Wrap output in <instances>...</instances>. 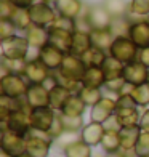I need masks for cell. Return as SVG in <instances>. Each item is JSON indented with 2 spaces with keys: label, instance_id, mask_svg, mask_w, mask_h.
Wrapping results in <instances>:
<instances>
[{
  "label": "cell",
  "instance_id": "obj_30",
  "mask_svg": "<svg viewBox=\"0 0 149 157\" xmlns=\"http://www.w3.org/2000/svg\"><path fill=\"white\" fill-rule=\"evenodd\" d=\"M116 116L122 127H135L139 125L141 114L138 108H128V109H116Z\"/></svg>",
  "mask_w": 149,
  "mask_h": 157
},
{
  "label": "cell",
  "instance_id": "obj_51",
  "mask_svg": "<svg viewBox=\"0 0 149 157\" xmlns=\"http://www.w3.org/2000/svg\"><path fill=\"white\" fill-rule=\"evenodd\" d=\"M104 157H130V152H127V151H117V152H111V154H106Z\"/></svg>",
  "mask_w": 149,
  "mask_h": 157
},
{
  "label": "cell",
  "instance_id": "obj_2",
  "mask_svg": "<svg viewBox=\"0 0 149 157\" xmlns=\"http://www.w3.org/2000/svg\"><path fill=\"white\" fill-rule=\"evenodd\" d=\"M55 72L69 82L82 83V78H83L85 72H87V66H85V63L82 61L80 56L67 53L64 56V61H63L61 67L58 71H55Z\"/></svg>",
  "mask_w": 149,
  "mask_h": 157
},
{
  "label": "cell",
  "instance_id": "obj_54",
  "mask_svg": "<svg viewBox=\"0 0 149 157\" xmlns=\"http://www.w3.org/2000/svg\"><path fill=\"white\" fill-rule=\"evenodd\" d=\"M18 157H32V155L27 154V152H24V154H21V155H18Z\"/></svg>",
  "mask_w": 149,
  "mask_h": 157
},
{
  "label": "cell",
  "instance_id": "obj_15",
  "mask_svg": "<svg viewBox=\"0 0 149 157\" xmlns=\"http://www.w3.org/2000/svg\"><path fill=\"white\" fill-rule=\"evenodd\" d=\"M116 109H117L116 98L103 96L101 101L91 108V111H90V120H93V122H99V124H104L109 117H112L116 114Z\"/></svg>",
  "mask_w": 149,
  "mask_h": 157
},
{
  "label": "cell",
  "instance_id": "obj_6",
  "mask_svg": "<svg viewBox=\"0 0 149 157\" xmlns=\"http://www.w3.org/2000/svg\"><path fill=\"white\" fill-rule=\"evenodd\" d=\"M85 19L90 24L91 31L95 29H109L112 24V16L109 15V11L104 8L103 3L91 5L88 6L87 13H85Z\"/></svg>",
  "mask_w": 149,
  "mask_h": 157
},
{
  "label": "cell",
  "instance_id": "obj_4",
  "mask_svg": "<svg viewBox=\"0 0 149 157\" xmlns=\"http://www.w3.org/2000/svg\"><path fill=\"white\" fill-rule=\"evenodd\" d=\"M29 88V82L24 75L19 74H5L0 78V95L10 98H24Z\"/></svg>",
  "mask_w": 149,
  "mask_h": 157
},
{
  "label": "cell",
  "instance_id": "obj_34",
  "mask_svg": "<svg viewBox=\"0 0 149 157\" xmlns=\"http://www.w3.org/2000/svg\"><path fill=\"white\" fill-rule=\"evenodd\" d=\"M26 64H27V59H8V58H3L2 56V71H3L2 75H5V74L24 75Z\"/></svg>",
  "mask_w": 149,
  "mask_h": 157
},
{
  "label": "cell",
  "instance_id": "obj_21",
  "mask_svg": "<svg viewBox=\"0 0 149 157\" xmlns=\"http://www.w3.org/2000/svg\"><path fill=\"white\" fill-rule=\"evenodd\" d=\"M141 127L139 125H135V127H122L120 128V143H122V151L127 152H133L135 146H136V141L141 135Z\"/></svg>",
  "mask_w": 149,
  "mask_h": 157
},
{
  "label": "cell",
  "instance_id": "obj_27",
  "mask_svg": "<svg viewBox=\"0 0 149 157\" xmlns=\"http://www.w3.org/2000/svg\"><path fill=\"white\" fill-rule=\"evenodd\" d=\"M88 106L83 103V99L77 93H72L59 112L64 114V116H83V112H85Z\"/></svg>",
  "mask_w": 149,
  "mask_h": 157
},
{
  "label": "cell",
  "instance_id": "obj_9",
  "mask_svg": "<svg viewBox=\"0 0 149 157\" xmlns=\"http://www.w3.org/2000/svg\"><path fill=\"white\" fill-rule=\"evenodd\" d=\"M0 146H2V151L11 154L13 157H18L26 152L27 143H26V136H23V135L13 133L10 130H2Z\"/></svg>",
  "mask_w": 149,
  "mask_h": 157
},
{
  "label": "cell",
  "instance_id": "obj_17",
  "mask_svg": "<svg viewBox=\"0 0 149 157\" xmlns=\"http://www.w3.org/2000/svg\"><path fill=\"white\" fill-rule=\"evenodd\" d=\"M24 37L29 42L31 48H34L35 52H39L40 48H44L47 44H50V32L48 27H40L37 24H31L24 31Z\"/></svg>",
  "mask_w": 149,
  "mask_h": 157
},
{
  "label": "cell",
  "instance_id": "obj_32",
  "mask_svg": "<svg viewBox=\"0 0 149 157\" xmlns=\"http://www.w3.org/2000/svg\"><path fill=\"white\" fill-rule=\"evenodd\" d=\"M124 67H125V64L120 63V61L116 59V58H112V56H108V58H106V61L103 63V66H101L103 72H104V75H106V80H109V78L122 77Z\"/></svg>",
  "mask_w": 149,
  "mask_h": 157
},
{
  "label": "cell",
  "instance_id": "obj_1",
  "mask_svg": "<svg viewBox=\"0 0 149 157\" xmlns=\"http://www.w3.org/2000/svg\"><path fill=\"white\" fill-rule=\"evenodd\" d=\"M26 143H27L26 149L27 154H31L32 157H48L55 140L48 132L31 128V132L26 135Z\"/></svg>",
  "mask_w": 149,
  "mask_h": 157
},
{
  "label": "cell",
  "instance_id": "obj_46",
  "mask_svg": "<svg viewBox=\"0 0 149 157\" xmlns=\"http://www.w3.org/2000/svg\"><path fill=\"white\" fill-rule=\"evenodd\" d=\"M117 109H128V108H139V106L135 103V99L132 98V95H120L117 99Z\"/></svg>",
  "mask_w": 149,
  "mask_h": 157
},
{
  "label": "cell",
  "instance_id": "obj_39",
  "mask_svg": "<svg viewBox=\"0 0 149 157\" xmlns=\"http://www.w3.org/2000/svg\"><path fill=\"white\" fill-rule=\"evenodd\" d=\"M128 15L138 18L149 16V0H130V10Z\"/></svg>",
  "mask_w": 149,
  "mask_h": 157
},
{
  "label": "cell",
  "instance_id": "obj_18",
  "mask_svg": "<svg viewBox=\"0 0 149 157\" xmlns=\"http://www.w3.org/2000/svg\"><path fill=\"white\" fill-rule=\"evenodd\" d=\"M104 133H106V128H104L103 124L90 120V124H85V127L82 128L80 140L85 141L87 144H90L91 147H93V146H99V144H101V141H103Z\"/></svg>",
  "mask_w": 149,
  "mask_h": 157
},
{
  "label": "cell",
  "instance_id": "obj_23",
  "mask_svg": "<svg viewBox=\"0 0 149 157\" xmlns=\"http://www.w3.org/2000/svg\"><path fill=\"white\" fill-rule=\"evenodd\" d=\"M91 47H93V42H91L90 32H85V31H75L74 32L72 48H71V53L72 55L82 56L83 53H87Z\"/></svg>",
  "mask_w": 149,
  "mask_h": 157
},
{
  "label": "cell",
  "instance_id": "obj_11",
  "mask_svg": "<svg viewBox=\"0 0 149 157\" xmlns=\"http://www.w3.org/2000/svg\"><path fill=\"white\" fill-rule=\"evenodd\" d=\"M52 74H53V71L48 69L39 58L27 59L24 77L29 83H45L52 77Z\"/></svg>",
  "mask_w": 149,
  "mask_h": 157
},
{
  "label": "cell",
  "instance_id": "obj_38",
  "mask_svg": "<svg viewBox=\"0 0 149 157\" xmlns=\"http://www.w3.org/2000/svg\"><path fill=\"white\" fill-rule=\"evenodd\" d=\"M130 95L135 99V103L138 106H141V108L149 106V83H143V85H138V87H133Z\"/></svg>",
  "mask_w": 149,
  "mask_h": 157
},
{
  "label": "cell",
  "instance_id": "obj_36",
  "mask_svg": "<svg viewBox=\"0 0 149 157\" xmlns=\"http://www.w3.org/2000/svg\"><path fill=\"white\" fill-rule=\"evenodd\" d=\"M130 26H132V19H130L128 16L114 18V19H112V24H111L109 29L112 31V34H114L116 37H128Z\"/></svg>",
  "mask_w": 149,
  "mask_h": 157
},
{
  "label": "cell",
  "instance_id": "obj_47",
  "mask_svg": "<svg viewBox=\"0 0 149 157\" xmlns=\"http://www.w3.org/2000/svg\"><path fill=\"white\" fill-rule=\"evenodd\" d=\"M103 125H104L106 130H112V132H120V128H122V125H120V122H119V119H117L116 114L112 117H109Z\"/></svg>",
  "mask_w": 149,
  "mask_h": 157
},
{
  "label": "cell",
  "instance_id": "obj_28",
  "mask_svg": "<svg viewBox=\"0 0 149 157\" xmlns=\"http://www.w3.org/2000/svg\"><path fill=\"white\" fill-rule=\"evenodd\" d=\"M63 154H64V157H93L91 146L82 140H77L71 143L69 146H66L63 149Z\"/></svg>",
  "mask_w": 149,
  "mask_h": 157
},
{
  "label": "cell",
  "instance_id": "obj_50",
  "mask_svg": "<svg viewBox=\"0 0 149 157\" xmlns=\"http://www.w3.org/2000/svg\"><path fill=\"white\" fill-rule=\"evenodd\" d=\"M139 127H141V130H146V132H149V109H146L143 114H141Z\"/></svg>",
  "mask_w": 149,
  "mask_h": 157
},
{
  "label": "cell",
  "instance_id": "obj_16",
  "mask_svg": "<svg viewBox=\"0 0 149 157\" xmlns=\"http://www.w3.org/2000/svg\"><path fill=\"white\" fill-rule=\"evenodd\" d=\"M128 37L135 42V45L138 48L149 47V16L132 21Z\"/></svg>",
  "mask_w": 149,
  "mask_h": 157
},
{
  "label": "cell",
  "instance_id": "obj_22",
  "mask_svg": "<svg viewBox=\"0 0 149 157\" xmlns=\"http://www.w3.org/2000/svg\"><path fill=\"white\" fill-rule=\"evenodd\" d=\"M71 95H72L71 90L56 83L55 87L50 88V108L55 109L56 112H59L63 109V106L66 104V101L71 98Z\"/></svg>",
  "mask_w": 149,
  "mask_h": 157
},
{
  "label": "cell",
  "instance_id": "obj_40",
  "mask_svg": "<svg viewBox=\"0 0 149 157\" xmlns=\"http://www.w3.org/2000/svg\"><path fill=\"white\" fill-rule=\"evenodd\" d=\"M135 157H149V132L143 130L139 135V138L136 141V146H135L133 152Z\"/></svg>",
  "mask_w": 149,
  "mask_h": 157
},
{
  "label": "cell",
  "instance_id": "obj_25",
  "mask_svg": "<svg viewBox=\"0 0 149 157\" xmlns=\"http://www.w3.org/2000/svg\"><path fill=\"white\" fill-rule=\"evenodd\" d=\"M106 83V75L101 67H87L82 85L83 87H91V88H103Z\"/></svg>",
  "mask_w": 149,
  "mask_h": 157
},
{
  "label": "cell",
  "instance_id": "obj_12",
  "mask_svg": "<svg viewBox=\"0 0 149 157\" xmlns=\"http://www.w3.org/2000/svg\"><path fill=\"white\" fill-rule=\"evenodd\" d=\"M122 77L125 78L127 83L133 85V87H138V85L147 83V77H149V67H146L141 61H133L125 64L124 67V74Z\"/></svg>",
  "mask_w": 149,
  "mask_h": 157
},
{
  "label": "cell",
  "instance_id": "obj_52",
  "mask_svg": "<svg viewBox=\"0 0 149 157\" xmlns=\"http://www.w3.org/2000/svg\"><path fill=\"white\" fill-rule=\"evenodd\" d=\"M39 2H44V3H48V5H55L56 0H39Z\"/></svg>",
  "mask_w": 149,
  "mask_h": 157
},
{
  "label": "cell",
  "instance_id": "obj_3",
  "mask_svg": "<svg viewBox=\"0 0 149 157\" xmlns=\"http://www.w3.org/2000/svg\"><path fill=\"white\" fill-rule=\"evenodd\" d=\"M109 56L119 59L120 63L128 64L138 59L139 48L135 45V42L130 37H116L109 48Z\"/></svg>",
  "mask_w": 149,
  "mask_h": 157
},
{
  "label": "cell",
  "instance_id": "obj_29",
  "mask_svg": "<svg viewBox=\"0 0 149 157\" xmlns=\"http://www.w3.org/2000/svg\"><path fill=\"white\" fill-rule=\"evenodd\" d=\"M103 5H104V8L109 11L112 19L128 16L130 2H127V0H103Z\"/></svg>",
  "mask_w": 149,
  "mask_h": 157
},
{
  "label": "cell",
  "instance_id": "obj_33",
  "mask_svg": "<svg viewBox=\"0 0 149 157\" xmlns=\"http://www.w3.org/2000/svg\"><path fill=\"white\" fill-rule=\"evenodd\" d=\"M79 95L82 99H83V103L88 106V108H93L95 104H98L99 101L103 99V88H91V87H83L82 85V88L79 90Z\"/></svg>",
  "mask_w": 149,
  "mask_h": 157
},
{
  "label": "cell",
  "instance_id": "obj_26",
  "mask_svg": "<svg viewBox=\"0 0 149 157\" xmlns=\"http://www.w3.org/2000/svg\"><path fill=\"white\" fill-rule=\"evenodd\" d=\"M108 56H109L108 52H104L101 48H96V47H91L87 53H83L80 56V58H82V61L85 63L87 67H101Z\"/></svg>",
  "mask_w": 149,
  "mask_h": 157
},
{
  "label": "cell",
  "instance_id": "obj_37",
  "mask_svg": "<svg viewBox=\"0 0 149 157\" xmlns=\"http://www.w3.org/2000/svg\"><path fill=\"white\" fill-rule=\"evenodd\" d=\"M61 120H63V125H64V130L66 132H72V133H80L82 128L85 127L83 122V116H64L61 114Z\"/></svg>",
  "mask_w": 149,
  "mask_h": 157
},
{
  "label": "cell",
  "instance_id": "obj_55",
  "mask_svg": "<svg viewBox=\"0 0 149 157\" xmlns=\"http://www.w3.org/2000/svg\"><path fill=\"white\" fill-rule=\"evenodd\" d=\"M147 83H149V77H147Z\"/></svg>",
  "mask_w": 149,
  "mask_h": 157
},
{
  "label": "cell",
  "instance_id": "obj_24",
  "mask_svg": "<svg viewBox=\"0 0 149 157\" xmlns=\"http://www.w3.org/2000/svg\"><path fill=\"white\" fill-rule=\"evenodd\" d=\"M91 35V42H93V47L96 48H101L104 52H109V48L114 42L116 35L112 34L111 29H95L90 32Z\"/></svg>",
  "mask_w": 149,
  "mask_h": 157
},
{
  "label": "cell",
  "instance_id": "obj_8",
  "mask_svg": "<svg viewBox=\"0 0 149 157\" xmlns=\"http://www.w3.org/2000/svg\"><path fill=\"white\" fill-rule=\"evenodd\" d=\"M31 120H29V114L24 111H15L11 112L5 120H2V130H10L13 133L23 135L26 136L31 132Z\"/></svg>",
  "mask_w": 149,
  "mask_h": 157
},
{
  "label": "cell",
  "instance_id": "obj_14",
  "mask_svg": "<svg viewBox=\"0 0 149 157\" xmlns=\"http://www.w3.org/2000/svg\"><path fill=\"white\" fill-rule=\"evenodd\" d=\"M26 101L32 109L50 106V88L44 83H29L26 93Z\"/></svg>",
  "mask_w": 149,
  "mask_h": 157
},
{
  "label": "cell",
  "instance_id": "obj_5",
  "mask_svg": "<svg viewBox=\"0 0 149 157\" xmlns=\"http://www.w3.org/2000/svg\"><path fill=\"white\" fill-rule=\"evenodd\" d=\"M31 45L24 35H13L2 40V56L8 59H27Z\"/></svg>",
  "mask_w": 149,
  "mask_h": 157
},
{
  "label": "cell",
  "instance_id": "obj_10",
  "mask_svg": "<svg viewBox=\"0 0 149 157\" xmlns=\"http://www.w3.org/2000/svg\"><path fill=\"white\" fill-rule=\"evenodd\" d=\"M56 112L52 109L50 106L47 108H35L29 112V120H31V127L34 130H42V132H50L55 119H56Z\"/></svg>",
  "mask_w": 149,
  "mask_h": 157
},
{
  "label": "cell",
  "instance_id": "obj_20",
  "mask_svg": "<svg viewBox=\"0 0 149 157\" xmlns=\"http://www.w3.org/2000/svg\"><path fill=\"white\" fill-rule=\"evenodd\" d=\"M53 6L59 16H66L71 19L80 18V13L83 8L82 0H56Z\"/></svg>",
  "mask_w": 149,
  "mask_h": 157
},
{
  "label": "cell",
  "instance_id": "obj_31",
  "mask_svg": "<svg viewBox=\"0 0 149 157\" xmlns=\"http://www.w3.org/2000/svg\"><path fill=\"white\" fill-rule=\"evenodd\" d=\"M99 147L103 149L106 154H111V152H117L122 149V143H120V135L119 132H112V130H106L103 141Z\"/></svg>",
  "mask_w": 149,
  "mask_h": 157
},
{
  "label": "cell",
  "instance_id": "obj_41",
  "mask_svg": "<svg viewBox=\"0 0 149 157\" xmlns=\"http://www.w3.org/2000/svg\"><path fill=\"white\" fill-rule=\"evenodd\" d=\"M125 85H127L125 78H124V77H117V78H109V80H106V83H104L103 88H104L106 91H109V93L116 95V96L119 98Z\"/></svg>",
  "mask_w": 149,
  "mask_h": 157
},
{
  "label": "cell",
  "instance_id": "obj_43",
  "mask_svg": "<svg viewBox=\"0 0 149 157\" xmlns=\"http://www.w3.org/2000/svg\"><path fill=\"white\" fill-rule=\"evenodd\" d=\"M16 26L13 24L11 19H0V39L2 40H6L16 35Z\"/></svg>",
  "mask_w": 149,
  "mask_h": 157
},
{
  "label": "cell",
  "instance_id": "obj_49",
  "mask_svg": "<svg viewBox=\"0 0 149 157\" xmlns=\"http://www.w3.org/2000/svg\"><path fill=\"white\" fill-rule=\"evenodd\" d=\"M138 61H141L146 67H149V47H146V48H139Z\"/></svg>",
  "mask_w": 149,
  "mask_h": 157
},
{
  "label": "cell",
  "instance_id": "obj_35",
  "mask_svg": "<svg viewBox=\"0 0 149 157\" xmlns=\"http://www.w3.org/2000/svg\"><path fill=\"white\" fill-rule=\"evenodd\" d=\"M11 21H13V24L16 26L18 31H23L24 32L27 27L32 24L29 8H16V11L13 13V16H11Z\"/></svg>",
  "mask_w": 149,
  "mask_h": 157
},
{
  "label": "cell",
  "instance_id": "obj_45",
  "mask_svg": "<svg viewBox=\"0 0 149 157\" xmlns=\"http://www.w3.org/2000/svg\"><path fill=\"white\" fill-rule=\"evenodd\" d=\"M15 11L16 6L10 0H0V19H11Z\"/></svg>",
  "mask_w": 149,
  "mask_h": 157
},
{
  "label": "cell",
  "instance_id": "obj_56",
  "mask_svg": "<svg viewBox=\"0 0 149 157\" xmlns=\"http://www.w3.org/2000/svg\"><path fill=\"white\" fill-rule=\"evenodd\" d=\"M133 157H135V155H133Z\"/></svg>",
  "mask_w": 149,
  "mask_h": 157
},
{
  "label": "cell",
  "instance_id": "obj_7",
  "mask_svg": "<svg viewBox=\"0 0 149 157\" xmlns=\"http://www.w3.org/2000/svg\"><path fill=\"white\" fill-rule=\"evenodd\" d=\"M29 13H31L32 24H37L40 27H50L53 24V21L56 19V16H58L55 6L44 2H35L29 8Z\"/></svg>",
  "mask_w": 149,
  "mask_h": 157
},
{
  "label": "cell",
  "instance_id": "obj_42",
  "mask_svg": "<svg viewBox=\"0 0 149 157\" xmlns=\"http://www.w3.org/2000/svg\"><path fill=\"white\" fill-rule=\"evenodd\" d=\"M50 27H59V29H66V31H71V32H75L77 31V19H71V18L58 15Z\"/></svg>",
  "mask_w": 149,
  "mask_h": 157
},
{
  "label": "cell",
  "instance_id": "obj_19",
  "mask_svg": "<svg viewBox=\"0 0 149 157\" xmlns=\"http://www.w3.org/2000/svg\"><path fill=\"white\" fill-rule=\"evenodd\" d=\"M48 32H50V44L58 47L64 53H71L74 32L66 31V29H59V27H48Z\"/></svg>",
  "mask_w": 149,
  "mask_h": 157
},
{
  "label": "cell",
  "instance_id": "obj_13",
  "mask_svg": "<svg viewBox=\"0 0 149 157\" xmlns=\"http://www.w3.org/2000/svg\"><path fill=\"white\" fill-rule=\"evenodd\" d=\"M66 55L67 53H64L58 47H55L52 44H47L44 48L39 50L37 58L44 63L48 69H52L53 72H55V71H58L61 67V64H63V61H64V56Z\"/></svg>",
  "mask_w": 149,
  "mask_h": 157
},
{
  "label": "cell",
  "instance_id": "obj_53",
  "mask_svg": "<svg viewBox=\"0 0 149 157\" xmlns=\"http://www.w3.org/2000/svg\"><path fill=\"white\" fill-rule=\"evenodd\" d=\"M0 157H13V155L8 154V152H5V151H2V152H0Z\"/></svg>",
  "mask_w": 149,
  "mask_h": 157
},
{
  "label": "cell",
  "instance_id": "obj_44",
  "mask_svg": "<svg viewBox=\"0 0 149 157\" xmlns=\"http://www.w3.org/2000/svg\"><path fill=\"white\" fill-rule=\"evenodd\" d=\"M48 133L53 136V140H55V141L66 133L64 125H63V120H61V116H59V112L56 114V119H55V122H53V125H52V128H50V132H48Z\"/></svg>",
  "mask_w": 149,
  "mask_h": 157
},
{
  "label": "cell",
  "instance_id": "obj_48",
  "mask_svg": "<svg viewBox=\"0 0 149 157\" xmlns=\"http://www.w3.org/2000/svg\"><path fill=\"white\" fill-rule=\"evenodd\" d=\"M10 2L16 6V8H31V6L39 2V0H10Z\"/></svg>",
  "mask_w": 149,
  "mask_h": 157
}]
</instances>
